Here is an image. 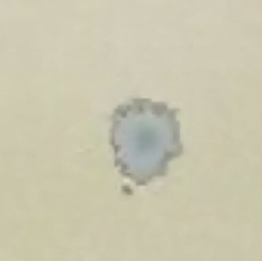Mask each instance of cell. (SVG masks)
<instances>
[{"instance_id": "6da1fadb", "label": "cell", "mask_w": 262, "mask_h": 261, "mask_svg": "<svg viewBox=\"0 0 262 261\" xmlns=\"http://www.w3.org/2000/svg\"><path fill=\"white\" fill-rule=\"evenodd\" d=\"M177 109L164 102L132 98L111 116L114 165L123 177L146 186L168 174L169 163L182 156Z\"/></svg>"}]
</instances>
